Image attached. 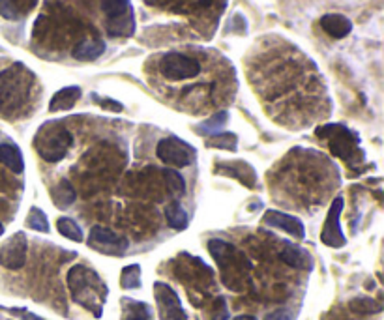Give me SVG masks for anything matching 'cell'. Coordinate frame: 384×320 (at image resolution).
I'll return each mask as SVG.
<instances>
[{
    "label": "cell",
    "instance_id": "cell-8",
    "mask_svg": "<svg viewBox=\"0 0 384 320\" xmlns=\"http://www.w3.org/2000/svg\"><path fill=\"white\" fill-rule=\"evenodd\" d=\"M341 210H343V197H336L330 206V211H328V218H326V221H324L323 232H321V240H323L324 246H328V248H343V246L347 243L341 227H339V216H341Z\"/></svg>",
    "mask_w": 384,
    "mask_h": 320
},
{
    "label": "cell",
    "instance_id": "cell-15",
    "mask_svg": "<svg viewBox=\"0 0 384 320\" xmlns=\"http://www.w3.org/2000/svg\"><path fill=\"white\" fill-rule=\"evenodd\" d=\"M79 97H81V88H79V86L62 88V90H59L54 94L51 103H49V111H51V113H56V111L72 109L73 105L77 103Z\"/></svg>",
    "mask_w": 384,
    "mask_h": 320
},
{
    "label": "cell",
    "instance_id": "cell-14",
    "mask_svg": "<svg viewBox=\"0 0 384 320\" xmlns=\"http://www.w3.org/2000/svg\"><path fill=\"white\" fill-rule=\"evenodd\" d=\"M105 51V43L102 40H96V38H91V40H83L79 42L75 47H73L72 55L73 58L77 61H96L103 55Z\"/></svg>",
    "mask_w": 384,
    "mask_h": 320
},
{
    "label": "cell",
    "instance_id": "cell-5",
    "mask_svg": "<svg viewBox=\"0 0 384 320\" xmlns=\"http://www.w3.org/2000/svg\"><path fill=\"white\" fill-rule=\"evenodd\" d=\"M156 154L163 163L174 165V167H187V165H192L193 157H195L192 146L186 145L184 141L176 139V137H167V139L160 141Z\"/></svg>",
    "mask_w": 384,
    "mask_h": 320
},
{
    "label": "cell",
    "instance_id": "cell-33",
    "mask_svg": "<svg viewBox=\"0 0 384 320\" xmlns=\"http://www.w3.org/2000/svg\"><path fill=\"white\" fill-rule=\"evenodd\" d=\"M94 99H98V97H94ZM98 103H102L103 109H109V111H114V113H121L124 107H122L118 102H113V99H98Z\"/></svg>",
    "mask_w": 384,
    "mask_h": 320
},
{
    "label": "cell",
    "instance_id": "cell-9",
    "mask_svg": "<svg viewBox=\"0 0 384 320\" xmlns=\"http://www.w3.org/2000/svg\"><path fill=\"white\" fill-rule=\"evenodd\" d=\"M26 262V236L23 232L13 234L2 248H0V266L19 270Z\"/></svg>",
    "mask_w": 384,
    "mask_h": 320
},
{
    "label": "cell",
    "instance_id": "cell-37",
    "mask_svg": "<svg viewBox=\"0 0 384 320\" xmlns=\"http://www.w3.org/2000/svg\"><path fill=\"white\" fill-rule=\"evenodd\" d=\"M2 232H4V227H2V223H0V236H2Z\"/></svg>",
    "mask_w": 384,
    "mask_h": 320
},
{
    "label": "cell",
    "instance_id": "cell-25",
    "mask_svg": "<svg viewBox=\"0 0 384 320\" xmlns=\"http://www.w3.org/2000/svg\"><path fill=\"white\" fill-rule=\"evenodd\" d=\"M122 289H139L141 287V268L139 264L126 266L121 275Z\"/></svg>",
    "mask_w": 384,
    "mask_h": 320
},
{
    "label": "cell",
    "instance_id": "cell-19",
    "mask_svg": "<svg viewBox=\"0 0 384 320\" xmlns=\"http://www.w3.org/2000/svg\"><path fill=\"white\" fill-rule=\"evenodd\" d=\"M217 173H225V175L236 176L238 180H242L246 186H255V180H257V176H255V170L249 167L247 163H223L222 167H217Z\"/></svg>",
    "mask_w": 384,
    "mask_h": 320
},
{
    "label": "cell",
    "instance_id": "cell-21",
    "mask_svg": "<svg viewBox=\"0 0 384 320\" xmlns=\"http://www.w3.org/2000/svg\"><path fill=\"white\" fill-rule=\"evenodd\" d=\"M165 216H167L169 225L176 230L186 229L187 225V214L186 210L182 208L178 202H173V205H169V208L165 210Z\"/></svg>",
    "mask_w": 384,
    "mask_h": 320
},
{
    "label": "cell",
    "instance_id": "cell-34",
    "mask_svg": "<svg viewBox=\"0 0 384 320\" xmlns=\"http://www.w3.org/2000/svg\"><path fill=\"white\" fill-rule=\"evenodd\" d=\"M214 320H229V311L223 302H222V311H217V313L214 314Z\"/></svg>",
    "mask_w": 384,
    "mask_h": 320
},
{
    "label": "cell",
    "instance_id": "cell-13",
    "mask_svg": "<svg viewBox=\"0 0 384 320\" xmlns=\"http://www.w3.org/2000/svg\"><path fill=\"white\" fill-rule=\"evenodd\" d=\"M279 257H282L285 264L298 268V270H309L312 268V257H309V253L304 251L302 248H298V246H294V243H285Z\"/></svg>",
    "mask_w": 384,
    "mask_h": 320
},
{
    "label": "cell",
    "instance_id": "cell-17",
    "mask_svg": "<svg viewBox=\"0 0 384 320\" xmlns=\"http://www.w3.org/2000/svg\"><path fill=\"white\" fill-rule=\"evenodd\" d=\"M135 31V21H133L132 12L124 13L116 19H107V32L109 36L116 38H128L132 36Z\"/></svg>",
    "mask_w": 384,
    "mask_h": 320
},
{
    "label": "cell",
    "instance_id": "cell-29",
    "mask_svg": "<svg viewBox=\"0 0 384 320\" xmlns=\"http://www.w3.org/2000/svg\"><path fill=\"white\" fill-rule=\"evenodd\" d=\"M351 309L356 313H378L383 307H381V303L369 300V298H356L351 302Z\"/></svg>",
    "mask_w": 384,
    "mask_h": 320
},
{
    "label": "cell",
    "instance_id": "cell-28",
    "mask_svg": "<svg viewBox=\"0 0 384 320\" xmlns=\"http://www.w3.org/2000/svg\"><path fill=\"white\" fill-rule=\"evenodd\" d=\"M208 249H210V253L214 255V259L217 260V262H225V259H227L229 255H233L234 248L233 246H229L227 242H223V240H210L208 242Z\"/></svg>",
    "mask_w": 384,
    "mask_h": 320
},
{
    "label": "cell",
    "instance_id": "cell-30",
    "mask_svg": "<svg viewBox=\"0 0 384 320\" xmlns=\"http://www.w3.org/2000/svg\"><path fill=\"white\" fill-rule=\"evenodd\" d=\"M163 176H165V182H167V188L173 191V193H184L186 189V182L182 180V176L174 170L167 169L163 170Z\"/></svg>",
    "mask_w": 384,
    "mask_h": 320
},
{
    "label": "cell",
    "instance_id": "cell-22",
    "mask_svg": "<svg viewBox=\"0 0 384 320\" xmlns=\"http://www.w3.org/2000/svg\"><path fill=\"white\" fill-rule=\"evenodd\" d=\"M102 12L107 15V19H116L124 13L132 12L130 0H102Z\"/></svg>",
    "mask_w": 384,
    "mask_h": 320
},
{
    "label": "cell",
    "instance_id": "cell-11",
    "mask_svg": "<svg viewBox=\"0 0 384 320\" xmlns=\"http://www.w3.org/2000/svg\"><path fill=\"white\" fill-rule=\"evenodd\" d=\"M263 225L285 230V232H289L294 238H300V240L306 236V229H304V223H302L300 219L294 218V216H289V214H283L279 210L266 211L263 216Z\"/></svg>",
    "mask_w": 384,
    "mask_h": 320
},
{
    "label": "cell",
    "instance_id": "cell-12",
    "mask_svg": "<svg viewBox=\"0 0 384 320\" xmlns=\"http://www.w3.org/2000/svg\"><path fill=\"white\" fill-rule=\"evenodd\" d=\"M321 26L324 29L326 34H330L332 38H345L348 32L353 31V23L348 21L345 15H339V13H328L321 19Z\"/></svg>",
    "mask_w": 384,
    "mask_h": 320
},
{
    "label": "cell",
    "instance_id": "cell-35",
    "mask_svg": "<svg viewBox=\"0 0 384 320\" xmlns=\"http://www.w3.org/2000/svg\"><path fill=\"white\" fill-rule=\"evenodd\" d=\"M234 320H257L255 317H249V314H240V317H234Z\"/></svg>",
    "mask_w": 384,
    "mask_h": 320
},
{
    "label": "cell",
    "instance_id": "cell-16",
    "mask_svg": "<svg viewBox=\"0 0 384 320\" xmlns=\"http://www.w3.org/2000/svg\"><path fill=\"white\" fill-rule=\"evenodd\" d=\"M0 163L6 165L8 169L13 170L15 175H21L24 170V161L23 156H21V150L15 145H10V143L0 145Z\"/></svg>",
    "mask_w": 384,
    "mask_h": 320
},
{
    "label": "cell",
    "instance_id": "cell-4",
    "mask_svg": "<svg viewBox=\"0 0 384 320\" xmlns=\"http://www.w3.org/2000/svg\"><path fill=\"white\" fill-rule=\"evenodd\" d=\"M156 70L167 81H187L201 73V62L186 53H165L156 61Z\"/></svg>",
    "mask_w": 384,
    "mask_h": 320
},
{
    "label": "cell",
    "instance_id": "cell-23",
    "mask_svg": "<svg viewBox=\"0 0 384 320\" xmlns=\"http://www.w3.org/2000/svg\"><path fill=\"white\" fill-rule=\"evenodd\" d=\"M73 200H75V191H73V188L68 182H61V184L53 189V202L56 206L66 208V206L73 205Z\"/></svg>",
    "mask_w": 384,
    "mask_h": 320
},
{
    "label": "cell",
    "instance_id": "cell-36",
    "mask_svg": "<svg viewBox=\"0 0 384 320\" xmlns=\"http://www.w3.org/2000/svg\"><path fill=\"white\" fill-rule=\"evenodd\" d=\"M24 320H38L36 317H32V314H24Z\"/></svg>",
    "mask_w": 384,
    "mask_h": 320
},
{
    "label": "cell",
    "instance_id": "cell-2",
    "mask_svg": "<svg viewBox=\"0 0 384 320\" xmlns=\"http://www.w3.org/2000/svg\"><path fill=\"white\" fill-rule=\"evenodd\" d=\"M68 285L72 290L73 300L79 305L92 311L94 317H102V303L107 294V289L94 270L83 264L73 266L68 273Z\"/></svg>",
    "mask_w": 384,
    "mask_h": 320
},
{
    "label": "cell",
    "instance_id": "cell-27",
    "mask_svg": "<svg viewBox=\"0 0 384 320\" xmlns=\"http://www.w3.org/2000/svg\"><path fill=\"white\" fill-rule=\"evenodd\" d=\"M26 225H29L32 230H38V232H49V230H51L47 216H45L40 208H32L31 214H29V218H26Z\"/></svg>",
    "mask_w": 384,
    "mask_h": 320
},
{
    "label": "cell",
    "instance_id": "cell-18",
    "mask_svg": "<svg viewBox=\"0 0 384 320\" xmlns=\"http://www.w3.org/2000/svg\"><path fill=\"white\" fill-rule=\"evenodd\" d=\"M152 311L151 307L143 302L135 300H122V320H151Z\"/></svg>",
    "mask_w": 384,
    "mask_h": 320
},
{
    "label": "cell",
    "instance_id": "cell-3",
    "mask_svg": "<svg viewBox=\"0 0 384 320\" xmlns=\"http://www.w3.org/2000/svg\"><path fill=\"white\" fill-rule=\"evenodd\" d=\"M73 143L72 131L64 127L62 122H51L38 131L36 150L38 154L49 161V163H59L64 159Z\"/></svg>",
    "mask_w": 384,
    "mask_h": 320
},
{
    "label": "cell",
    "instance_id": "cell-10",
    "mask_svg": "<svg viewBox=\"0 0 384 320\" xmlns=\"http://www.w3.org/2000/svg\"><path fill=\"white\" fill-rule=\"evenodd\" d=\"M321 137H326L330 141V148L336 156L343 157V159H351L354 154V135L348 129L341 126H326L318 129Z\"/></svg>",
    "mask_w": 384,
    "mask_h": 320
},
{
    "label": "cell",
    "instance_id": "cell-32",
    "mask_svg": "<svg viewBox=\"0 0 384 320\" xmlns=\"http://www.w3.org/2000/svg\"><path fill=\"white\" fill-rule=\"evenodd\" d=\"M264 320H293V314H291V311H287V309H277L274 313L266 314Z\"/></svg>",
    "mask_w": 384,
    "mask_h": 320
},
{
    "label": "cell",
    "instance_id": "cell-31",
    "mask_svg": "<svg viewBox=\"0 0 384 320\" xmlns=\"http://www.w3.org/2000/svg\"><path fill=\"white\" fill-rule=\"evenodd\" d=\"M0 15L10 21L19 19V6L15 0H0Z\"/></svg>",
    "mask_w": 384,
    "mask_h": 320
},
{
    "label": "cell",
    "instance_id": "cell-26",
    "mask_svg": "<svg viewBox=\"0 0 384 320\" xmlns=\"http://www.w3.org/2000/svg\"><path fill=\"white\" fill-rule=\"evenodd\" d=\"M227 118L229 113L222 111V113H217V115L212 116L210 120H206L204 124H201V126L197 127V131L204 133V135H216V133H220V129L227 124Z\"/></svg>",
    "mask_w": 384,
    "mask_h": 320
},
{
    "label": "cell",
    "instance_id": "cell-7",
    "mask_svg": "<svg viewBox=\"0 0 384 320\" xmlns=\"http://www.w3.org/2000/svg\"><path fill=\"white\" fill-rule=\"evenodd\" d=\"M89 246L96 251H102L105 255H124L130 248V242L126 238H121L114 234L113 230L105 229V227H94L89 236Z\"/></svg>",
    "mask_w": 384,
    "mask_h": 320
},
{
    "label": "cell",
    "instance_id": "cell-6",
    "mask_svg": "<svg viewBox=\"0 0 384 320\" xmlns=\"http://www.w3.org/2000/svg\"><path fill=\"white\" fill-rule=\"evenodd\" d=\"M154 296H156L158 311L162 320H186V311L182 309V303L167 283L154 285Z\"/></svg>",
    "mask_w": 384,
    "mask_h": 320
},
{
    "label": "cell",
    "instance_id": "cell-20",
    "mask_svg": "<svg viewBox=\"0 0 384 320\" xmlns=\"http://www.w3.org/2000/svg\"><path fill=\"white\" fill-rule=\"evenodd\" d=\"M204 145L210 148H220V150H234L238 145V137L234 133H216L210 135L208 139L204 141Z\"/></svg>",
    "mask_w": 384,
    "mask_h": 320
},
{
    "label": "cell",
    "instance_id": "cell-1",
    "mask_svg": "<svg viewBox=\"0 0 384 320\" xmlns=\"http://www.w3.org/2000/svg\"><path fill=\"white\" fill-rule=\"evenodd\" d=\"M36 77L29 67L15 62L0 72V109L15 113L29 102Z\"/></svg>",
    "mask_w": 384,
    "mask_h": 320
},
{
    "label": "cell",
    "instance_id": "cell-24",
    "mask_svg": "<svg viewBox=\"0 0 384 320\" xmlns=\"http://www.w3.org/2000/svg\"><path fill=\"white\" fill-rule=\"evenodd\" d=\"M56 229L64 238H70L73 242H83V232L79 229V225L70 218H61L56 221Z\"/></svg>",
    "mask_w": 384,
    "mask_h": 320
}]
</instances>
